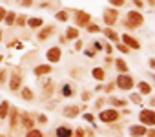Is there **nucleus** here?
I'll list each match as a JSON object with an SVG mask.
<instances>
[{
    "label": "nucleus",
    "mask_w": 155,
    "mask_h": 137,
    "mask_svg": "<svg viewBox=\"0 0 155 137\" xmlns=\"http://www.w3.org/2000/svg\"><path fill=\"white\" fill-rule=\"evenodd\" d=\"M22 97H24V99H27V101H29V99H33V95H31V91H29V90H27V88H26V90L22 91Z\"/></svg>",
    "instance_id": "obj_22"
},
{
    "label": "nucleus",
    "mask_w": 155,
    "mask_h": 137,
    "mask_svg": "<svg viewBox=\"0 0 155 137\" xmlns=\"http://www.w3.org/2000/svg\"><path fill=\"white\" fill-rule=\"evenodd\" d=\"M117 84L122 90H130L133 86V81H131V77H128V75H120V77L117 79Z\"/></svg>",
    "instance_id": "obj_3"
},
{
    "label": "nucleus",
    "mask_w": 155,
    "mask_h": 137,
    "mask_svg": "<svg viewBox=\"0 0 155 137\" xmlns=\"http://www.w3.org/2000/svg\"><path fill=\"white\" fill-rule=\"evenodd\" d=\"M0 39H2V33H0Z\"/></svg>",
    "instance_id": "obj_39"
},
{
    "label": "nucleus",
    "mask_w": 155,
    "mask_h": 137,
    "mask_svg": "<svg viewBox=\"0 0 155 137\" xmlns=\"http://www.w3.org/2000/svg\"><path fill=\"white\" fill-rule=\"evenodd\" d=\"M104 33H106V37H108L109 40H117V33L113 31V29H106Z\"/></svg>",
    "instance_id": "obj_15"
},
{
    "label": "nucleus",
    "mask_w": 155,
    "mask_h": 137,
    "mask_svg": "<svg viewBox=\"0 0 155 137\" xmlns=\"http://www.w3.org/2000/svg\"><path fill=\"white\" fill-rule=\"evenodd\" d=\"M13 22H15V15H13V13H7V15H6V24H13Z\"/></svg>",
    "instance_id": "obj_20"
},
{
    "label": "nucleus",
    "mask_w": 155,
    "mask_h": 137,
    "mask_svg": "<svg viewBox=\"0 0 155 137\" xmlns=\"http://www.w3.org/2000/svg\"><path fill=\"white\" fill-rule=\"evenodd\" d=\"M2 77H4V71H0V82H2V81H4Z\"/></svg>",
    "instance_id": "obj_37"
},
{
    "label": "nucleus",
    "mask_w": 155,
    "mask_h": 137,
    "mask_svg": "<svg viewBox=\"0 0 155 137\" xmlns=\"http://www.w3.org/2000/svg\"><path fill=\"white\" fill-rule=\"evenodd\" d=\"M49 31H51V29H46V31H42V33H40V39H46V37L49 35Z\"/></svg>",
    "instance_id": "obj_27"
},
{
    "label": "nucleus",
    "mask_w": 155,
    "mask_h": 137,
    "mask_svg": "<svg viewBox=\"0 0 155 137\" xmlns=\"http://www.w3.org/2000/svg\"><path fill=\"white\" fill-rule=\"evenodd\" d=\"M27 137H42V133H40V132H37V130H31L29 133H27Z\"/></svg>",
    "instance_id": "obj_23"
},
{
    "label": "nucleus",
    "mask_w": 155,
    "mask_h": 137,
    "mask_svg": "<svg viewBox=\"0 0 155 137\" xmlns=\"http://www.w3.org/2000/svg\"><path fill=\"white\" fill-rule=\"evenodd\" d=\"M140 121L143 123H146V124H155V112H151V110H143L140 112Z\"/></svg>",
    "instance_id": "obj_2"
},
{
    "label": "nucleus",
    "mask_w": 155,
    "mask_h": 137,
    "mask_svg": "<svg viewBox=\"0 0 155 137\" xmlns=\"http://www.w3.org/2000/svg\"><path fill=\"white\" fill-rule=\"evenodd\" d=\"M48 59L51 60V62H57V60L60 59V50H59V48H51V50L48 51Z\"/></svg>",
    "instance_id": "obj_6"
},
{
    "label": "nucleus",
    "mask_w": 155,
    "mask_h": 137,
    "mask_svg": "<svg viewBox=\"0 0 155 137\" xmlns=\"http://www.w3.org/2000/svg\"><path fill=\"white\" fill-rule=\"evenodd\" d=\"M139 90H140V93H150V84L140 82V84H139Z\"/></svg>",
    "instance_id": "obj_14"
},
{
    "label": "nucleus",
    "mask_w": 155,
    "mask_h": 137,
    "mask_svg": "<svg viewBox=\"0 0 155 137\" xmlns=\"http://www.w3.org/2000/svg\"><path fill=\"white\" fill-rule=\"evenodd\" d=\"M117 68H119L120 71H126V70H128V66H126L124 60H117Z\"/></svg>",
    "instance_id": "obj_19"
},
{
    "label": "nucleus",
    "mask_w": 155,
    "mask_h": 137,
    "mask_svg": "<svg viewBox=\"0 0 155 137\" xmlns=\"http://www.w3.org/2000/svg\"><path fill=\"white\" fill-rule=\"evenodd\" d=\"M0 60H2V59H0Z\"/></svg>",
    "instance_id": "obj_40"
},
{
    "label": "nucleus",
    "mask_w": 155,
    "mask_h": 137,
    "mask_svg": "<svg viewBox=\"0 0 155 137\" xmlns=\"http://www.w3.org/2000/svg\"><path fill=\"white\" fill-rule=\"evenodd\" d=\"M82 135H84V132L82 130H77V137H82Z\"/></svg>",
    "instance_id": "obj_36"
},
{
    "label": "nucleus",
    "mask_w": 155,
    "mask_h": 137,
    "mask_svg": "<svg viewBox=\"0 0 155 137\" xmlns=\"http://www.w3.org/2000/svg\"><path fill=\"white\" fill-rule=\"evenodd\" d=\"M93 77H95V79H98V81L104 79V71H102V70H98V68H97V70H93Z\"/></svg>",
    "instance_id": "obj_17"
},
{
    "label": "nucleus",
    "mask_w": 155,
    "mask_h": 137,
    "mask_svg": "<svg viewBox=\"0 0 155 137\" xmlns=\"http://www.w3.org/2000/svg\"><path fill=\"white\" fill-rule=\"evenodd\" d=\"M49 71V66H38L37 70H35V73L37 75H42V73H48Z\"/></svg>",
    "instance_id": "obj_18"
},
{
    "label": "nucleus",
    "mask_w": 155,
    "mask_h": 137,
    "mask_svg": "<svg viewBox=\"0 0 155 137\" xmlns=\"http://www.w3.org/2000/svg\"><path fill=\"white\" fill-rule=\"evenodd\" d=\"M29 26H33V27L42 26V20H40V19H31V20H29Z\"/></svg>",
    "instance_id": "obj_21"
},
{
    "label": "nucleus",
    "mask_w": 155,
    "mask_h": 137,
    "mask_svg": "<svg viewBox=\"0 0 155 137\" xmlns=\"http://www.w3.org/2000/svg\"><path fill=\"white\" fill-rule=\"evenodd\" d=\"M62 91H64V95H66V97L73 95V93H71V88H69V86H64V90H62Z\"/></svg>",
    "instance_id": "obj_25"
},
{
    "label": "nucleus",
    "mask_w": 155,
    "mask_h": 137,
    "mask_svg": "<svg viewBox=\"0 0 155 137\" xmlns=\"http://www.w3.org/2000/svg\"><path fill=\"white\" fill-rule=\"evenodd\" d=\"M84 119H86V121H90V123H91V121H93V117H91L90 113H86V115H84Z\"/></svg>",
    "instance_id": "obj_33"
},
{
    "label": "nucleus",
    "mask_w": 155,
    "mask_h": 137,
    "mask_svg": "<svg viewBox=\"0 0 155 137\" xmlns=\"http://www.w3.org/2000/svg\"><path fill=\"white\" fill-rule=\"evenodd\" d=\"M9 86H11V90H17V88L20 86V79H18V77H13V79H11V84H9Z\"/></svg>",
    "instance_id": "obj_16"
},
{
    "label": "nucleus",
    "mask_w": 155,
    "mask_h": 137,
    "mask_svg": "<svg viewBox=\"0 0 155 137\" xmlns=\"http://www.w3.org/2000/svg\"><path fill=\"white\" fill-rule=\"evenodd\" d=\"M7 102H2V106H0V119H4L6 115H7Z\"/></svg>",
    "instance_id": "obj_12"
},
{
    "label": "nucleus",
    "mask_w": 155,
    "mask_h": 137,
    "mask_svg": "<svg viewBox=\"0 0 155 137\" xmlns=\"http://www.w3.org/2000/svg\"><path fill=\"white\" fill-rule=\"evenodd\" d=\"M22 6H26V7L31 6V0H22Z\"/></svg>",
    "instance_id": "obj_31"
},
{
    "label": "nucleus",
    "mask_w": 155,
    "mask_h": 137,
    "mask_svg": "<svg viewBox=\"0 0 155 137\" xmlns=\"http://www.w3.org/2000/svg\"><path fill=\"white\" fill-rule=\"evenodd\" d=\"M133 2H135V4H137L139 7H143V0H133Z\"/></svg>",
    "instance_id": "obj_34"
},
{
    "label": "nucleus",
    "mask_w": 155,
    "mask_h": 137,
    "mask_svg": "<svg viewBox=\"0 0 155 137\" xmlns=\"http://www.w3.org/2000/svg\"><path fill=\"white\" fill-rule=\"evenodd\" d=\"M109 2L113 4V6H122V4H124V0H109Z\"/></svg>",
    "instance_id": "obj_26"
},
{
    "label": "nucleus",
    "mask_w": 155,
    "mask_h": 137,
    "mask_svg": "<svg viewBox=\"0 0 155 137\" xmlns=\"http://www.w3.org/2000/svg\"><path fill=\"white\" fill-rule=\"evenodd\" d=\"M77 37H79V31L75 27H69L68 29V39H77Z\"/></svg>",
    "instance_id": "obj_13"
},
{
    "label": "nucleus",
    "mask_w": 155,
    "mask_h": 137,
    "mask_svg": "<svg viewBox=\"0 0 155 137\" xmlns=\"http://www.w3.org/2000/svg\"><path fill=\"white\" fill-rule=\"evenodd\" d=\"M119 50H120V51H122V53H128V51H130V50H128V48H126V46H120V48H119Z\"/></svg>",
    "instance_id": "obj_32"
},
{
    "label": "nucleus",
    "mask_w": 155,
    "mask_h": 137,
    "mask_svg": "<svg viewBox=\"0 0 155 137\" xmlns=\"http://www.w3.org/2000/svg\"><path fill=\"white\" fill-rule=\"evenodd\" d=\"M143 17H140V15L139 13H135V11H130L128 13V22H126V24H128L130 27H133V26H140V24H143Z\"/></svg>",
    "instance_id": "obj_1"
},
{
    "label": "nucleus",
    "mask_w": 155,
    "mask_h": 137,
    "mask_svg": "<svg viewBox=\"0 0 155 137\" xmlns=\"http://www.w3.org/2000/svg\"><path fill=\"white\" fill-rule=\"evenodd\" d=\"M88 20H90V15H86V13H77V24H79V26H86Z\"/></svg>",
    "instance_id": "obj_7"
},
{
    "label": "nucleus",
    "mask_w": 155,
    "mask_h": 137,
    "mask_svg": "<svg viewBox=\"0 0 155 137\" xmlns=\"http://www.w3.org/2000/svg\"><path fill=\"white\" fill-rule=\"evenodd\" d=\"M130 133L135 135V137H137V135H144V133H146V128H144V126H131V128H130Z\"/></svg>",
    "instance_id": "obj_8"
},
{
    "label": "nucleus",
    "mask_w": 155,
    "mask_h": 137,
    "mask_svg": "<svg viewBox=\"0 0 155 137\" xmlns=\"http://www.w3.org/2000/svg\"><path fill=\"white\" fill-rule=\"evenodd\" d=\"M77 112H79V110L75 108V106H69V108H66V110H64V115H66V117H75V115H77Z\"/></svg>",
    "instance_id": "obj_11"
},
{
    "label": "nucleus",
    "mask_w": 155,
    "mask_h": 137,
    "mask_svg": "<svg viewBox=\"0 0 155 137\" xmlns=\"http://www.w3.org/2000/svg\"><path fill=\"white\" fill-rule=\"evenodd\" d=\"M4 17H6V11H4V7H0V20H4Z\"/></svg>",
    "instance_id": "obj_29"
},
{
    "label": "nucleus",
    "mask_w": 155,
    "mask_h": 137,
    "mask_svg": "<svg viewBox=\"0 0 155 137\" xmlns=\"http://www.w3.org/2000/svg\"><path fill=\"white\" fill-rule=\"evenodd\" d=\"M150 66H151V68L155 70V59H151V60H150Z\"/></svg>",
    "instance_id": "obj_35"
},
{
    "label": "nucleus",
    "mask_w": 155,
    "mask_h": 137,
    "mask_svg": "<svg viewBox=\"0 0 155 137\" xmlns=\"http://www.w3.org/2000/svg\"><path fill=\"white\" fill-rule=\"evenodd\" d=\"M104 19H106V24H108V26L115 24V20H117V11H115V9H108V11L104 13Z\"/></svg>",
    "instance_id": "obj_5"
},
{
    "label": "nucleus",
    "mask_w": 155,
    "mask_h": 137,
    "mask_svg": "<svg viewBox=\"0 0 155 137\" xmlns=\"http://www.w3.org/2000/svg\"><path fill=\"white\" fill-rule=\"evenodd\" d=\"M73 133H71V130L69 128H64V126H60V128H57V137H71Z\"/></svg>",
    "instance_id": "obj_9"
},
{
    "label": "nucleus",
    "mask_w": 155,
    "mask_h": 137,
    "mask_svg": "<svg viewBox=\"0 0 155 137\" xmlns=\"http://www.w3.org/2000/svg\"><path fill=\"white\" fill-rule=\"evenodd\" d=\"M151 104H153V106H155V101H153V102H151Z\"/></svg>",
    "instance_id": "obj_38"
},
{
    "label": "nucleus",
    "mask_w": 155,
    "mask_h": 137,
    "mask_svg": "<svg viewBox=\"0 0 155 137\" xmlns=\"http://www.w3.org/2000/svg\"><path fill=\"white\" fill-rule=\"evenodd\" d=\"M90 31H91V33H95V31H98V26H90Z\"/></svg>",
    "instance_id": "obj_30"
},
{
    "label": "nucleus",
    "mask_w": 155,
    "mask_h": 137,
    "mask_svg": "<svg viewBox=\"0 0 155 137\" xmlns=\"http://www.w3.org/2000/svg\"><path fill=\"white\" fill-rule=\"evenodd\" d=\"M117 119V112L115 110H106L101 113V121H104V123H109V121H115Z\"/></svg>",
    "instance_id": "obj_4"
},
{
    "label": "nucleus",
    "mask_w": 155,
    "mask_h": 137,
    "mask_svg": "<svg viewBox=\"0 0 155 137\" xmlns=\"http://www.w3.org/2000/svg\"><path fill=\"white\" fill-rule=\"evenodd\" d=\"M124 42H126V46H131L133 50H137V48H139V42H137V40H133L130 35H124Z\"/></svg>",
    "instance_id": "obj_10"
},
{
    "label": "nucleus",
    "mask_w": 155,
    "mask_h": 137,
    "mask_svg": "<svg viewBox=\"0 0 155 137\" xmlns=\"http://www.w3.org/2000/svg\"><path fill=\"white\" fill-rule=\"evenodd\" d=\"M57 19H59V20H66V13H59Z\"/></svg>",
    "instance_id": "obj_28"
},
{
    "label": "nucleus",
    "mask_w": 155,
    "mask_h": 137,
    "mask_svg": "<svg viewBox=\"0 0 155 137\" xmlns=\"http://www.w3.org/2000/svg\"><path fill=\"white\" fill-rule=\"evenodd\" d=\"M24 124H26L27 128H31V126H33V121H31L29 117H24Z\"/></svg>",
    "instance_id": "obj_24"
}]
</instances>
